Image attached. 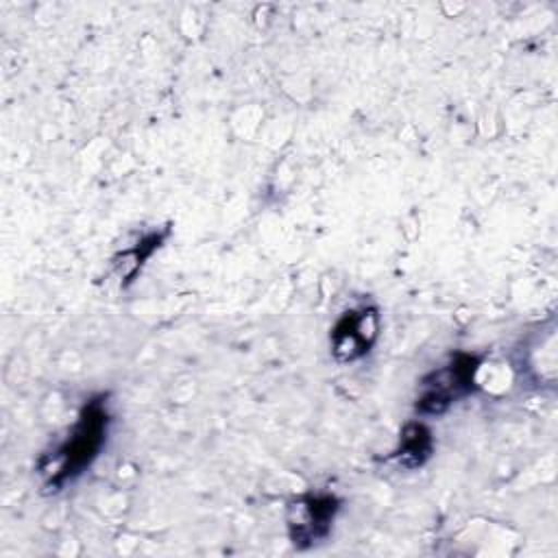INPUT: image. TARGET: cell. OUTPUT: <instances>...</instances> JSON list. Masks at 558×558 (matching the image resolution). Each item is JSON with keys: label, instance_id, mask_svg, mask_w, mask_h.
<instances>
[{"label": "cell", "instance_id": "8992f818", "mask_svg": "<svg viewBox=\"0 0 558 558\" xmlns=\"http://www.w3.org/2000/svg\"><path fill=\"white\" fill-rule=\"evenodd\" d=\"M170 235V227H163V229H153L148 233H144L131 248H124L118 259L122 262H116L122 266V277H124V286L131 283L137 272L144 268V264L153 257V253L166 242V238Z\"/></svg>", "mask_w": 558, "mask_h": 558}, {"label": "cell", "instance_id": "277c9868", "mask_svg": "<svg viewBox=\"0 0 558 558\" xmlns=\"http://www.w3.org/2000/svg\"><path fill=\"white\" fill-rule=\"evenodd\" d=\"M381 318L375 305L349 307L329 331L331 355L338 364H351L366 357L379 340Z\"/></svg>", "mask_w": 558, "mask_h": 558}, {"label": "cell", "instance_id": "3957f363", "mask_svg": "<svg viewBox=\"0 0 558 558\" xmlns=\"http://www.w3.org/2000/svg\"><path fill=\"white\" fill-rule=\"evenodd\" d=\"M342 499L333 493H305L288 504V536L294 549L303 551L329 538Z\"/></svg>", "mask_w": 558, "mask_h": 558}, {"label": "cell", "instance_id": "7a4b0ae2", "mask_svg": "<svg viewBox=\"0 0 558 558\" xmlns=\"http://www.w3.org/2000/svg\"><path fill=\"white\" fill-rule=\"evenodd\" d=\"M482 357L473 353H456L445 364L432 368L418 384L414 412L418 416H440L460 399L477 390V373Z\"/></svg>", "mask_w": 558, "mask_h": 558}, {"label": "cell", "instance_id": "5b68a950", "mask_svg": "<svg viewBox=\"0 0 558 558\" xmlns=\"http://www.w3.org/2000/svg\"><path fill=\"white\" fill-rule=\"evenodd\" d=\"M434 456V434L423 421H408L401 432L397 447L392 449V460L403 469H421Z\"/></svg>", "mask_w": 558, "mask_h": 558}, {"label": "cell", "instance_id": "6da1fadb", "mask_svg": "<svg viewBox=\"0 0 558 558\" xmlns=\"http://www.w3.org/2000/svg\"><path fill=\"white\" fill-rule=\"evenodd\" d=\"M109 421L111 416L107 408V395L92 397L81 408L68 436L52 451L39 458L37 473L44 477V486L50 493L61 490L92 466L107 442Z\"/></svg>", "mask_w": 558, "mask_h": 558}]
</instances>
